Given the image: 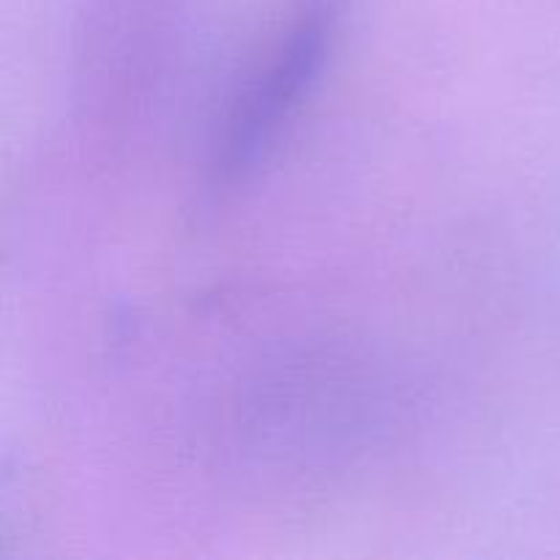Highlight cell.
<instances>
[{
    "label": "cell",
    "mask_w": 560,
    "mask_h": 560,
    "mask_svg": "<svg viewBox=\"0 0 560 560\" xmlns=\"http://www.w3.org/2000/svg\"><path fill=\"white\" fill-rule=\"evenodd\" d=\"M331 27L334 5L326 0H315L295 16L290 31L279 42L271 63L235 104L224 135V148L219 153V173L224 178L244 175L266 151L282 120L320 71Z\"/></svg>",
    "instance_id": "obj_1"
}]
</instances>
